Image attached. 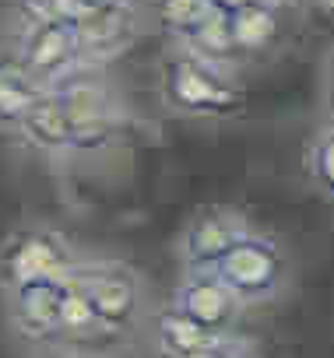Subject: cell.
I'll return each instance as SVG.
<instances>
[{
    "mask_svg": "<svg viewBox=\"0 0 334 358\" xmlns=\"http://www.w3.org/2000/svg\"><path fill=\"white\" fill-rule=\"evenodd\" d=\"M211 274L232 292L236 302H257V299H267L271 292H278L281 274H285V257L267 236H257L246 229L218 257Z\"/></svg>",
    "mask_w": 334,
    "mask_h": 358,
    "instance_id": "6da1fadb",
    "label": "cell"
},
{
    "mask_svg": "<svg viewBox=\"0 0 334 358\" xmlns=\"http://www.w3.org/2000/svg\"><path fill=\"white\" fill-rule=\"evenodd\" d=\"M4 274L15 288L22 285H36V281H57L67 274V257L64 246L43 232L36 236H22L8 257H4Z\"/></svg>",
    "mask_w": 334,
    "mask_h": 358,
    "instance_id": "7a4b0ae2",
    "label": "cell"
},
{
    "mask_svg": "<svg viewBox=\"0 0 334 358\" xmlns=\"http://www.w3.org/2000/svg\"><path fill=\"white\" fill-rule=\"evenodd\" d=\"M236 309H239V302L215 274H197L176 295V313H183L187 320L201 323L211 334H218V327H225L236 316Z\"/></svg>",
    "mask_w": 334,
    "mask_h": 358,
    "instance_id": "3957f363",
    "label": "cell"
},
{
    "mask_svg": "<svg viewBox=\"0 0 334 358\" xmlns=\"http://www.w3.org/2000/svg\"><path fill=\"white\" fill-rule=\"evenodd\" d=\"M246 232L243 218L232 215V211H208L201 215L190 229H187V239H183V253H187V264L194 267H215L218 257Z\"/></svg>",
    "mask_w": 334,
    "mask_h": 358,
    "instance_id": "277c9868",
    "label": "cell"
},
{
    "mask_svg": "<svg viewBox=\"0 0 334 358\" xmlns=\"http://www.w3.org/2000/svg\"><path fill=\"white\" fill-rule=\"evenodd\" d=\"M74 281L92 302L95 323H120L137 306L134 281L120 271H85V274H74Z\"/></svg>",
    "mask_w": 334,
    "mask_h": 358,
    "instance_id": "5b68a950",
    "label": "cell"
},
{
    "mask_svg": "<svg viewBox=\"0 0 334 358\" xmlns=\"http://www.w3.org/2000/svg\"><path fill=\"white\" fill-rule=\"evenodd\" d=\"M60 295H64V278L22 285L18 288V320L32 334L60 330Z\"/></svg>",
    "mask_w": 334,
    "mask_h": 358,
    "instance_id": "8992f818",
    "label": "cell"
},
{
    "mask_svg": "<svg viewBox=\"0 0 334 358\" xmlns=\"http://www.w3.org/2000/svg\"><path fill=\"white\" fill-rule=\"evenodd\" d=\"M158 341L165 344L173 358H204L211 351L222 348L218 334L204 330L201 323L187 320L183 313H165L162 323H158Z\"/></svg>",
    "mask_w": 334,
    "mask_h": 358,
    "instance_id": "52a82bcc",
    "label": "cell"
},
{
    "mask_svg": "<svg viewBox=\"0 0 334 358\" xmlns=\"http://www.w3.org/2000/svg\"><path fill=\"white\" fill-rule=\"evenodd\" d=\"M271 32H274V15L260 4V0H253V4H246V8H239V11H232V18H229V36H232V43L257 46V43H264Z\"/></svg>",
    "mask_w": 334,
    "mask_h": 358,
    "instance_id": "ba28073f",
    "label": "cell"
},
{
    "mask_svg": "<svg viewBox=\"0 0 334 358\" xmlns=\"http://www.w3.org/2000/svg\"><path fill=\"white\" fill-rule=\"evenodd\" d=\"M176 95H180L187 106H204V109L232 102V95H229L225 88H218L211 78H204L201 71H190V67L180 74V81H176Z\"/></svg>",
    "mask_w": 334,
    "mask_h": 358,
    "instance_id": "9c48e42d",
    "label": "cell"
},
{
    "mask_svg": "<svg viewBox=\"0 0 334 358\" xmlns=\"http://www.w3.org/2000/svg\"><path fill=\"white\" fill-rule=\"evenodd\" d=\"M309 176L334 197V130L320 134L309 148Z\"/></svg>",
    "mask_w": 334,
    "mask_h": 358,
    "instance_id": "30bf717a",
    "label": "cell"
},
{
    "mask_svg": "<svg viewBox=\"0 0 334 358\" xmlns=\"http://www.w3.org/2000/svg\"><path fill=\"white\" fill-rule=\"evenodd\" d=\"M222 8H232V11H239V8H246V4H253V0H218Z\"/></svg>",
    "mask_w": 334,
    "mask_h": 358,
    "instance_id": "8fae6325",
    "label": "cell"
},
{
    "mask_svg": "<svg viewBox=\"0 0 334 358\" xmlns=\"http://www.w3.org/2000/svg\"><path fill=\"white\" fill-rule=\"evenodd\" d=\"M320 4H323V8H334V0H320Z\"/></svg>",
    "mask_w": 334,
    "mask_h": 358,
    "instance_id": "7c38bea8",
    "label": "cell"
},
{
    "mask_svg": "<svg viewBox=\"0 0 334 358\" xmlns=\"http://www.w3.org/2000/svg\"><path fill=\"white\" fill-rule=\"evenodd\" d=\"M204 358H218V351H211V355H204Z\"/></svg>",
    "mask_w": 334,
    "mask_h": 358,
    "instance_id": "4fadbf2b",
    "label": "cell"
}]
</instances>
